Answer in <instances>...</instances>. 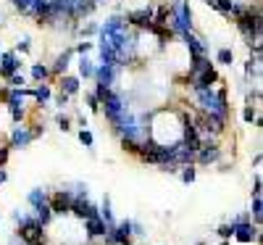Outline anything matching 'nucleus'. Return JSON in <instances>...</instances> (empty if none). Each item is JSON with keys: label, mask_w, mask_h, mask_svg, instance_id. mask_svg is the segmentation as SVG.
<instances>
[{"label": "nucleus", "mask_w": 263, "mask_h": 245, "mask_svg": "<svg viewBox=\"0 0 263 245\" xmlns=\"http://www.w3.org/2000/svg\"><path fill=\"white\" fill-rule=\"evenodd\" d=\"M16 221L21 227V240L27 245H45V235H42V224L32 216H24V214H16Z\"/></svg>", "instance_id": "nucleus-3"}, {"label": "nucleus", "mask_w": 263, "mask_h": 245, "mask_svg": "<svg viewBox=\"0 0 263 245\" xmlns=\"http://www.w3.org/2000/svg\"><path fill=\"white\" fill-rule=\"evenodd\" d=\"M218 155H221V150H218V145H203L200 150L195 153V161H200V164H213V161H218Z\"/></svg>", "instance_id": "nucleus-10"}, {"label": "nucleus", "mask_w": 263, "mask_h": 245, "mask_svg": "<svg viewBox=\"0 0 263 245\" xmlns=\"http://www.w3.org/2000/svg\"><path fill=\"white\" fill-rule=\"evenodd\" d=\"M58 127L66 132V129H69V119H66V116H58Z\"/></svg>", "instance_id": "nucleus-35"}, {"label": "nucleus", "mask_w": 263, "mask_h": 245, "mask_svg": "<svg viewBox=\"0 0 263 245\" xmlns=\"http://www.w3.org/2000/svg\"><path fill=\"white\" fill-rule=\"evenodd\" d=\"M40 135V129H27V127H16L13 129V135H11V148H27L34 137Z\"/></svg>", "instance_id": "nucleus-4"}, {"label": "nucleus", "mask_w": 263, "mask_h": 245, "mask_svg": "<svg viewBox=\"0 0 263 245\" xmlns=\"http://www.w3.org/2000/svg\"><path fill=\"white\" fill-rule=\"evenodd\" d=\"M90 50H92V45H90V42H79V45H77V53H79V56H87Z\"/></svg>", "instance_id": "nucleus-30"}, {"label": "nucleus", "mask_w": 263, "mask_h": 245, "mask_svg": "<svg viewBox=\"0 0 263 245\" xmlns=\"http://www.w3.org/2000/svg\"><path fill=\"white\" fill-rule=\"evenodd\" d=\"M253 195H255V198L260 195V177H258V180H255V190H253Z\"/></svg>", "instance_id": "nucleus-37"}, {"label": "nucleus", "mask_w": 263, "mask_h": 245, "mask_svg": "<svg viewBox=\"0 0 263 245\" xmlns=\"http://www.w3.org/2000/svg\"><path fill=\"white\" fill-rule=\"evenodd\" d=\"M8 161V148H0V166Z\"/></svg>", "instance_id": "nucleus-33"}, {"label": "nucleus", "mask_w": 263, "mask_h": 245, "mask_svg": "<svg viewBox=\"0 0 263 245\" xmlns=\"http://www.w3.org/2000/svg\"><path fill=\"white\" fill-rule=\"evenodd\" d=\"M66 103H69V95L61 93V95H58V106H66Z\"/></svg>", "instance_id": "nucleus-36"}, {"label": "nucleus", "mask_w": 263, "mask_h": 245, "mask_svg": "<svg viewBox=\"0 0 263 245\" xmlns=\"http://www.w3.org/2000/svg\"><path fill=\"white\" fill-rule=\"evenodd\" d=\"M103 221H105V224L108 227H114V211H111V198H103V216H100Z\"/></svg>", "instance_id": "nucleus-18"}, {"label": "nucleus", "mask_w": 263, "mask_h": 245, "mask_svg": "<svg viewBox=\"0 0 263 245\" xmlns=\"http://www.w3.org/2000/svg\"><path fill=\"white\" fill-rule=\"evenodd\" d=\"M79 140H82V145H87V148H92V135L87 129H82L79 132Z\"/></svg>", "instance_id": "nucleus-27"}, {"label": "nucleus", "mask_w": 263, "mask_h": 245, "mask_svg": "<svg viewBox=\"0 0 263 245\" xmlns=\"http://www.w3.org/2000/svg\"><path fill=\"white\" fill-rule=\"evenodd\" d=\"M8 82H11L13 87H24V84H27V82H24V77H21V74H11V77H8Z\"/></svg>", "instance_id": "nucleus-28"}, {"label": "nucleus", "mask_w": 263, "mask_h": 245, "mask_svg": "<svg viewBox=\"0 0 263 245\" xmlns=\"http://www.w3.org/2000/svg\"><path fill=\"white\" fill-rule=\"evenodd\" d=\"M92 3H98V0H92Z\"/></svg>", "instance_id": "nucleus-41"}, {"label": "nucleus", "mask_w": 263, "mask_h": 245, "mask_svg": "<svg viewBox=\"0 0 263 245\" xmlns=\"http://www.w3.org/2000/svg\"><path fill=\"white\" fill-rule=\"evenodd\" d=\"M61 93H66V95L79 93V79L77 77H61Z\"/></svg>", "instance_id": "nucleus-15"}, {"label": "nucleus", "mask_w": 263, "mask_h": 245, "mask_svg": "<svg viewBox=\"0 0 263 245\" xmlns=\"http://www.w3.org/2000/svg\"><path fill=\"white\" fill-rule=\"evenodd\" d=\"M50 216H53V208H50V203H42V206H37V208H34V219L40 221L42 227H45L48 221H50Z\"/></svg>", "instance_id": "nucleus-16"}, {"label": "nucleus", "mask_w": 263, "mask_h": 245, "mask_svg": "<svg viewBox=\"0 0 263 245\" xmlns=\"http://www.w3.org/2000/svg\"><path fill=\"white\" fill-rule=\"evenodd\" d=\"M8 108H11V119H13V121L24 119V108H21V106H8Z\"/></svg>", "instance_id": "nucleus-25"}, {"label": "nucleus", "mask_w": 263, "mask_h": 245, "mask_svg": "<svg viewBox=\"0 0 263 245\" xmlns=\"http://www.w3.org/2000/svg\"><path fill=\"white\" fill-rule=\"evenodd\" d=\"M124 245H132V242H129V240H126V242H124Z\"/></svg>", "instance_id": "nucleus-39"}, {"label": "nucleus", "mask_w": 263, "mask_h": 245, "mask_svg": "<svg viewBox=\"0 0 263 245\" xmlns=\"http://www.w3.org/2000/svg\"><path fill=\"white\" fill-rule=\"evenodd\" d=\"M129 24H135V27H142V29H150L153 24V8H142V11H132L126 16Z\"/></svg>", "instance_id": "nucleus-9"}, {"label": "nucleus", "mask_w": 263, "mask_h": 245, "mask_svg": "<svg viewBox=\"0 0 263 245\" xmlns=\"http://www.w3.org/2000/svg\"><path fill=\"white\" fill-rule=\"evenodd\" d=\"M253 216H255V221H260V216H263V203H260V195L258 198H253V211H250Z\"/></svg>", "instance_id": "nucleus-23"}, {"label": "nucleus", "mask_w": 263, "mask_h": 245, "mask_svg": "<svg viewBox=\"0 0 263 245\" xmlns=\"http://www.w3.org/2000/svg\"><path fill=\"white\" fill-rule=\"evenodd\" d=\"M0 53H3V50H0Z\"/></svg>", "instance_id": "nucleus-42"}, {"label": "nucleus", "mask_w": 263, "mask_h": 245, "mask_svg": "<svg viewBox=\"0 0 263 245\" xmlns=\"http://www.w3.org/2000/svg\"><path fill=\"white\" fill-rule=\"evenodd\" d=\"M218 235H221V237H232V227H229V224L218 227Z\"/></svg>", "instance_id": "nucleus-31"}, {"label": "nucleus", "mask_w": 263, "mask_h": 245, "mask_svg": "<svg viewBox=\"0 0 263 245\" xmlns=\"http://www.w3.org/2000/svg\"><path fill=\"white\" fill-rule=\"evenodd\" d=\"M0 21H3V16H0Z\"/></svg>", "instance_id": "nucleus-40"}, {"label": "nucleus", "mask_w": 263, "mask_h": 245, "mask_svg": "<svg viewBox=\"0 0 263 245\" xmlns=\"http://www.w3.org/2000/svg\"><path fill=\"white\" fill-rule=\"evenodd\" d=\"M79 74L84 77V79H90V77H95V63L87 58V56H82V61H79Z\"/></svg>", "instance_id": "nucleus-17"}, {"label": "nucleus", "mask_w": 263, "mask_h": 245, "mask_svg": "<svg viewBox=\"0 0 263 245\" xmlns=\"http://www.w3.org/2000/svg\"><path fill=\"white\" fill-rule=\"evenodd\" d=\"M190 79H192V90L197 93V90H208V87H211L218 77H216L213 66H211V69H205V72H200V74H195V77H190Z\"/></svg>", "instance_id": "nucleus-8"}, {"label": "nucleus", "mask_w": 263, "mask_h": 245, "mask_svg": "<svg viewBox=\"0 0 263 245\" xmlns=\"http://www.w3.org/2000/svg\"><path fill=\"white\" fill-rule=\"evenodd\" d=\"M242 116H245V121H253V119H255V111H253V108H245Z\"/></svg>", "instance_id": "nucleus-34"}, {"label": "nucleus", "mask_w": 263, "mask_h": 245, "mask_svg": "<svg viewBox=\"0 0 263 245\" xmlns=\"http://www.w3.org/2000/svg\"><path fill=\"white\" fill-rule=\"evenodd\" d=\"M116 74H119V66H108V63H100L95 69V79L100 87H114L116 82Z\"/></svg>", "instance_id": "nucleus-5"}, {"label": "nucleus", "mask_w": 263, "mask_h": 245, "mask_svg": "<svg viewBox=\"0 0 263 245\" xmlns=\"http://www.w3.org/2000/svg\"><path fill=\"white\" fill-rule=\"evenodd\" d=\"M184 45L190 48V56H208V48H205V42L200 37H195L192 32L184 34Z\"/></svg>", "instance_id": "nucleus-11"}, {"label": "nucleus", "mask_w": 263, "mask_h": 245, "mask_svg": "<svg viewBox=\"0 0 263 245\" xmlns=\"http://www.w3.org/2000/svg\"><path fill=\"white\" fill-rule=\"evenodd\" d=\"M87 106H90L92 111H98V108H100V100H98V95H95V93L87 95Z\"/></svg>", "instance_id": "nucleus-29"}, {"label": "nucleus", "mask_w": 263, "mask_h": 245, "mask_svg": "<svg viewBox=\"0 0 263 245\" xmlns=\"http://www.w3.org/2000/svg\"><path fill=\"white\" fill-rule=\"evenodd\" d=\"M27 200H29V206H42V203H48V192L45 190H42V187H34V190H29V195H27Z\"/></svg>", "instance_id": "nucleus-14"}, {"label": "nucleus", "mask_w": 263, "mask_h": 245, "mask_svg": "<svg viewBox=\"0 0 263 245\" xmlns=\"http://www.w3.org/2000/svg\"><path fill=\"white\" fill-rule=\"evenodd\" d=\"M48 74H50V72H48V66H42V63H34V66H32V77H34L37 82H45Z\"/></svg>", "instance_id": "nucleus-20"}, {"label": "nucleus", "mask_w": 263, "mask_h": 245, "mask_svg": "<svg viewBox=\"0 0 263 245\" xmlns=\"http://www.w3.org/2000/svg\"><path fill=\"white\" fill-rule=\"evenodd\" d=\"M192 66H190V77H195V74H200V72H205V69H211V58L208 56H192V61H190Z\"/></svg>", "instance_id": "nucleus-13"}, {"label": "nucleus", "mask_w": 263, "mask_h": 245, "mask_svg": "<svg viewBox=\"0 0 263 245\" xmlns=\"http://www.w3.org/2000/svg\"><path fill=\"white\" fill-rule=\"evenodd\" d=\"M195 180V166L192 164H187L184 166V171H182V182H192Z\"/></svg>", "instance_id": "nucleus-24"}, {"label": "nucleus", "mask_w": 263, "mask_h": 245, "mask_svg": "<svg viewBox=\"0 0 263 245\" xmlns=\"http://www.w3.org/2000/svg\"><path fill=\"white\" fill-rule=\"evenodd\" d=\"M216 58H218V63H232V61H234V53H232L229 48H221Z\"/></svg>", "instance_id": "nucleus-22"}, {"label": "nucleus", "mask_w": 263, "mask_h": 245, "mask_svg": "<svg viewBox=\"0 0 263 245\" xmlns=\"http://www.w3.org/2000/svg\"><path fill=\"white\" fill-rule=\"evenodd\" d=\"M69 61H71V50H66V53L55 61V69H53V72H55V74H63L66 69H69Z\"/></svg>", "instance_id": "nucleus-19"}, {"label": "nucleus", "mask_w": 263, "mask_h": 245, "mask_svg": "<svg viewBox=\"0 0 263 245\" xmlns=\"http://www.w3.org/2000/svg\"><path fill=\"white\" fill-rule=\"evenodd\" d=\"M84 232L90 235V237H100V235H105L108 232V224L100 219V216H95V219H87L84 221Z\"/></svg>", "instance_id": "nucleus-12"}, {"label": "nucleus", "mask_w": 263, "mask_h": 245, "mask_svg": "<svg viewBox=\"0 0 263 245\" xmlns=\"http://www.w3.org/2000/svg\"><path fill=\"white\" fill-rule=\"evenodd\" d=\"M168 21H171V32L184 37L192 32V8L187 0H174V6L168 8Z\"/></svg>", "instance_id": "nucleus-1"}, {"label": "nucleus", "mask_w": 263, "mask_h": 245, "mask_svg": "<svg viewBox=\"0 0 263 245\" xmlns=\"http://www.w3.org/2000/svg\"><path fill=\"white\" fill-rule=\"evenodd\" d=\"M34 98H37V103H45L50 98V87L48 84H40L37 90H34Z\"/></svg>", "instance_id": "nucleus-21"}, {"label": "nucleus", "mask_w": 263, "mask_h": 245, "mask_svg": "<svg viewBox=\"0 0 263 245\" xmlns=\"http://www.w3.org/2000/svg\"><path fill=\"white\" fill-rule=\"evenodd\" d=\"M6 177H8V174H6V169H3V166H0V185H3V182H6Z\"/></svg>", "instance_id": "nucleus-38"}, {"label": "nucleus", "mask_w": 263, "mask_h": 245, "mask_svg": "<svg viewBox=\"0 0 263 245\" xmlns=\"http://www.w3.org/2000/svg\"><path fill=\"white\" fill-rule=\"evenodd\" d=\"M21 69V61H18V56L16 53H0V77H11V74H16Z\"/></svg>", "instance_id": "nucleus-7"}, {"label": "nucleus", "mask_w": 263, "mask_h": 245, "mask_svg": "<svg viewBox=\"0 0 263 245\" xmlns=\"http://www.w3.org/2000/svg\"><path fill=\"white\" fill-rule=\"evenodd\" d=\"M11 3L21 11V13H29V6H32V0H11Z\"/></svg>", "instance_id": "nucleus-26"}, {"label": "nucleus", "mask_w": 263, "mask_h": 245, "mask_svg": "<svg viewBox=\"0 0 263 245\" xmlns=\"http://www.w3.org/2000/svg\"><path fill=\"white\" fill-rule=\"evenodd\" d=\"M197 100H200V106H203L205 114H216V116H221V119L227 121V116H229V103H227V93H224V90L213 93L211 87H208V90H197Z\"/></svg>", "instance_id": "nucleus-2"}, {"label": "nucleus", "mask_w": 263, "mask_h": 245, "mask_svg": "<svg viewBox=\"0 0 263 245\" xmlns=\"http://www.w3.org/2000/svg\"><path fill=\"white\" fill-rule=\"evenodd\" d=\"M16 50H18V53H27V50H29V40H21Z\"/></svg>", "instance_id": "nucleus-32"}, {"label": "nucleus", "mask_w": 263, "mask_h": 245, "mask_svg": "<svg viewBox=\"0 0 263 245\" xmlns=\"http://www.w3.org/2000/svg\"><path fill=\"white\" fill-rule=\"evenodd\" d=\"M71 190H61V192H55L48 203H50V208H53V214H69V206H71Z\"/></svg>", "instance_id": "nucleus-6"}]
</instances>
